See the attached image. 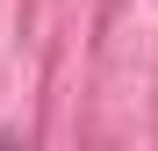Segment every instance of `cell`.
<instances>
[{"label": "cell", "mask_w": 158, "mask_h": 151, "mask_svg": "<svg viewBox=\"0 0 158 151\" xmlns=\"http://www.w3.org/2000/svg\"><path fill=\"white\" fill-rule=\"evenodd\" d=\"M0 151H22V144H15V137H0Z\"/></svg>", "instance_id": "6da1fadb"}]
</instances>
